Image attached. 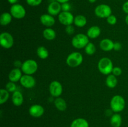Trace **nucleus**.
Instances as JSON below:
<instances>
[{
  "instance_id": "nucleus-19",
  "label": "nucleus",
  "mask_w": 128,
  "mask_h": 127,
  "mask_svg": "<svg viewBox=\"0 0 128 127\" xmlns=\"http://www.w3.org/2000/svg\"><path fill=\"white\" fill-rule=\"evenodd\" d=\"M42 36L48 41H53L56 37V32L51 27H47L42 31Z\"/></svg>"
},
{
  "instance_id": "nucleus-24",
  "label": "nucleus",
  "mask_w": 128,
  "mask_h": 127,
  "mask_svg": "<svg viewBox=\"0 0 128 127\" xmlns=\"http://www.w3.org/2000/svg\"><path fill=\"white\" fill-rule=\"evenodd\" d=\"M118 84V79L116 76L112 73L107 75L106 78V85L108 88H114L116 87Z\"/></svg>"
},
{
  "instance_id": "nucleus-28",
  "label": "nucleus",
  "mask_w": 128,
  "mask_h": 127,
  "mask_svg": "<svg viewBox=\"0 0 128 127\" xmlns=\"http://www.w3.org/2000/svg\"><path fill=\"white\" fill-rule=\"evenodd\" d=\"M96 51V46L92 42H90L84 47V52H86V54L89 55V56H92V55L94 54Z\"/></svg>"
},
{
  "instance_id": "nucleus-20",
  "label": "nucleus",
  "mask_w": 128,
  "mask_h": 127,
  "mask_svg": "<svg viewBox=\"0 0 128 127\" xmlns=\"http://www.w3.org/2000/svg\"><path fill=\"white\" fill-rule=\"evenodd\" d=\"M54 104L55 107L61 112H64L67 108V103L65 100L61 97H57L55 98L54 101Z\"/></svg>"
},
{
  "instance_id": "nucleus-39",
  "label": "nucleus",
  "mask_w": 128,
  "mask_h": 127,
  "mask_svg": "<svg viewBox=\"0 0 128 127\" xmlns=\"http://www.w3.org/2000/svg\"><path fill=\"white\" fill-rule=\"evenodd\" d=\"M55 1H58V2H59L60 3L62 4V3H65V2H69V1H70V0H55Z\"/></svg>"
},
{
  "instance_id": "nucleus-16",
  "label": "nucleus",
  "mask_w": 128,
  "mask_h": 127,
  "mask_svg": "<svg viewBox=\"0 0 128 127\" xmlns=\"http://www.w3.org/2000/svg\"><path fill=\"white\" fill-rule=\"evenodd\" d=\"M114 42L110 39L106 38L101 40L100 42V47L102 51L105 52H109L114 50Z\"/></svg>"
},
{
  "instance_id": "nucleus-5",
  "label": "nucleus",
  "mask_w": 128,
  "mask_h": 127,
  "mask_svg": "<svg viewBox=\"0 0 128 127\" xmlns=\"http://www.w3.org/2000/svg\"><path fill=\"white\" fill-rule=\"evenodd\" d=\"M66 64L72 68L80 66L83 62V56L80 52H72L68 56Z\"/></svg>"
},
{
  "instance_id": "nucleus-22",
  "label": "nucleus",
  "mask_w": 128,
  "mask_h": 127,
  "mask_svg": "<svg viewBox=\"0 0 128 127\" xmlns=\"http://www.w3.org/2000/svg\"><path fill=\"white\" fill-rule=\"evenodd\" d=\"M70 127H90L88 122L83 118H78L72 120Z\"/></svg>"
},
{
  "instance_id": "nucleus-30",
  "label": "nucleus",
  "mask_w": 128,
  "mask_h": 127,
  "mask_svg": "<svg viewBox=\"0 0 128 127\" xmlns=\"http://www.w3.org/2000/svg\"><path fill=\"white\" fill-rule=\"evenodd\" d=\"M106 21H107V22L109 24L113 26V25H115L117 23V17L114 15L111 14L106 18Z\"/></svg>"
},
{
  "instance_id": "nucleus-32",
  "label": "nucleus",
  "mask_w": 128,
  "mask_h": 127,
  "mask_svg": "<svg viewBox=\"0 0 128 127\" xmlns=\"http://www.w3.org/2000/svg\"><path fill=\"white\" fill-rule=\"evenodd\" d=\"M75 29L72 25H68V26H66L65 28V32L68 34V35H72L74 33Z\"/></svg>"
},
{
  "instance_id": "nucleus-2",
  "label": "nucleus",
  "mask_w": 128,
  "mask_h": 127,
  "mask_svg": "<svg viewBox=\"0 0 128 127\" xmlns=\"http://www.w3.org/2000/svg\"><path fill=\"white\" fill-rule=\"evenodd\" d=\"M126 106V101L120 95L113 96L110 101V107L114 113H120L124 110Z\"/></svg>"
},
{
  "instance_id": "nucleus-17",
  "label": "nucleus",
  "mask_w": 128,
  "mask_h": 127,
  "mask_svg": "<svg viewBox=\"0 0 128 127\" xmlns=\"http://www.w3.org/2000/svg\"><path fill=\"white\" fill-rule=\"evenodd\" d=\"M11 100L13 105L16 107H20L22 105L24 102V97L21 92L18 90L13 92L11 96Z\"/></svg>"
},
{
  "instance_id": "nucleus-37",
  "label": "nucleus",
  "mask_w": 128,
  "mask_h": 127,
  "mask_svg": "<svg viewBox=\"0 0 128 127\" xmlns=\"http://www.w3.org/2000/svg\"><path fill=\"white\" fill-rule=\"evenodd\" d=\"M22 62H21V61H19V60H16L14 62V65L15 68H21V66H22Z\"/></svg>"
},
{
  "instance_id": "nucleus-35",
  "label": "nucleus",
  "mask_w": 128,
  "mask_h": 127,
  "mask_svg": "<svg viewBox=\"0 0 128 127\" xmlns=\"http://www.w3.org/2000/svg\"><path fill=\"white\" fill-rule=\"evenodd\" d=\"M122 49V44L120 42H115L114 44V50L116 51H119Z\"/></svg>"
},
{
  "instance_id": "nucleus-36",
  "label": "nucleus",
  "mask_w": 128,
  "mask_h": 127,
  "mask_svg": "<svg viewBox=\"0 0 128 127\" xmlns=\"http://www.w3.org/2000/svg\"><path fill=\"white\" fill-rule=\"evenodd\" d=\"M122 9V11H123L125 13L128 14V1H126V2L123 4Z\"/></svg>"
},
{
  "instance_id": "nucleus-27",
  "label": "nucleus",
  "mask_w": 128,
  "mask_h": 127,
  "mask_svg": "<svg viewBox=\"0 0 128 127\" xmlns=\"http://www.w3.org/2000/svg\"><path fill=\"white\" fill-rule=\"evenodd\" d=\"M10 97V92L6 88H1L0 90V104L3 105L6 103Z\"/></svg>"
},
{
  "instance_id": "nucleus-34",
  "label": "nucleus",
  "mask_w": 128,
  "mask_h": 127,
  "mask_svg": "<svg viewBox=\"0 0 128 127\" xmlns=\"http://www.w3.org/2000/svg\"><path fill=\"white\" fill-rule=\"evenodd\" d=\"M71 4L68 2L61 4V9L62 11H70L71 9Z\"/></svg>"
},
{
  "instance_id": "nucleus-8",
  "label": "nucleus",
  "mask_w": 128,
  "mask_h": 127,
  "mask_svg": "<svg viewBox=\"0 0 128 127\" xmlns=\"http://www.w3.org/2000/svg\"><path fill=\"white\" fill-rule=\"evenodd\" d=\"M10 12L12 15V17L16 19H21L24 18L26 14V11L23 6L20 4H12L10 7Z\"/></svg>"
},
{
  "instance_id": "nucleus-41",
  "label": "nucleus",
  "mask_w": 128,
  "mask_h": 127,
  "mask_svg": "<svg viewBox=\"0 0 128 127\" xmlns=\"http://www.w3.org/2000/svg\"><path fill=\"white\" fill-rule=\"evenodd\" d=\"M96 1H97V0H88V1L90 3H94V2H96Z\"/></svg>"
},
{
  "instance_id": "nucleus-7",
  "label": "nucleus",
  "mask_w": 128,
  "mask_h": 127,
  "mask_svg": "<svg viewBox=\"0 0 128 127\" xmlns=\"http://www.w3.org/2000/svg\"><path fill=\"white\" fill-rule=\"evenodd\" d=\"M14 38L12 35L8 32H2L0 34V44L5 49H11L13 46Z\"/></svg>"
},
{
  "instance_id": "nucleus-1",
  "label": "nucleus",
  "mask_w": 128,
  "mask_h": 127,
  "mask_svg": "<svg viewBox=\"0 0 128 127\" xmlns=\"http://www.w3.org/2000/svg\"><path fill=\"white\" fill-rule=\"evenodd\" d=\"M114 68L113 63L109 57H104L100 59L98 64V68L102 74L108 75L112 73Z\"/></svg>"
},
{
  "instance_id": "nucleus-31",
  "label": "nucleus",
  "mask_w": 128,
  "mask_h": 127,
  "mask_svg": "<svg viewBox=\"0 0 128 127\" xmlns=\"http://www.w3.org/2000/svg\"><path fill=\"white\" fill-rule=\"evenodd\" d=\"M26 1L29 6L34 7V6H38L41 4L42 0H26Z\"/></svg>"
},
{
  "instance_id": "nucleus-9",
  "label": "nucleus",
  "mask_w": 128,
  "mask_h": 127,
  "mask_svg": "<svg viewBox=\"0 0 128 127\" xmlns=\"http://www.w3.org/2000/svg\"><path fill=\"white\" fill-rule=\"evenodd\" d=\"M62 85L59 81L54 80L50 83L49 86V92L52 97H60L62 95Z\"/></svg>"
},
{
  "instance_id": "nucleus-21",
  "label": "nucleus",
  "mask_w": 128,
  "mask_h": 127,
  "mask_svg": "<svg viewBox=\"0 0 128 127\" xmlns=\"http://www.w3.org/2000/svg\"><path fill=\"white\" fill-rule=\"evenodd\" d=\"M110 124L112 127H120L122 125V117L118 113H114L110 118Z\"/></svg>"
},
{
  "instance_id": "nucleus-40",
  "label": "nucleus",
  "mask_w": 128,
  "mask_h": 127,
  "mask_svg": "<svg viewBox=\"0 0 128 127\" xmlns=\"http://www.w3.org/2000/svg\"><path fill=\"white\" fill-rule=\"evenodd\" d=\"M125 22H126V24L128 26V14L126 15V17H125Z\"/></svg>"
},
{
  "instance_id": "nucleus-6",
  "label": "nucleus",
  "mask_w": 128,
  "mask_h": 127,
  "mask_svg": "<svg viewBox=\"0 0 128 127\" xmlns=\"http://www.w3.org/2000/svg\"><path fill=\"white\" fill-rule=\"evenodd\" d=\"M94 14L100 18H107L112 14V9L109 5L101 4L98 5L94 9Z\"/></svg>"
},
{
  "instance_id": "nucleus-4",
  "label": "nucleus",
  "mask_w": 128,
  "mask_h": 127,
  "mask_svg": "<svg viewBox=\"0 0 128 127\" xmlns=\"http://www.w3.org/2000/svg\"><path fill=\"white\" fill-rule=\"evenodd\" d=\"M38 64L35 60L27 59L22 64L21 69L24 74L31 75L34 74L38 70Z\"/></svg>"
},
{
  "instance_id": "nucleus-25",
  "label": "nucleus",
  "mask_w": 128,
  "mask_h": 127,
  "mask_svg": "<svg viewBox=\"0 0 128 127\" xmlns=\"http://www.w3.org/2000/svg\"><path fill=\"white\" fill-rule=\"evenodd\" d=\"M74 24L78 27H82L87 24V19L84 15L79 14L74 17Z\"/></svg>"
},
{
  "instance_id": "nucleus-38",
  "label": "nucleus",
  "mask_w": 128,
  "mask_h": 127,
  "mask_svg": "<svg viewBox=\"0 0 128 127\" xmlns=\"http://www.w3.org/2000/svg\"><path fill=\"white\" fill-rule=\"evenodd\" d=\"M7 1L9 3L12 5V4H14L17 3V2L18 0H7Z\"/></svg>"
},
{
  "instance_id": "nucleus-11",
  "label": "nucleus",
  "mask_w": 128,
  "mask_h": 127,
  "mask_svg": "<svg viewBox=\"0 0 128 127\" xmlns=\"http://www.w3.org/2000/svg\"><path fill=\"white\" fill-rule=\"evenodd\" d=\"M20 82L22 87L28 89L33 88L36 85V80L34 77L31 75H22Z\"/></svg>"
},
{
  "instance_id": "nucleus-13",
  "label": "nucleus",
  "mask_w": 128,
  "mask_h": 127,
  "mask_svg": "<svg viewBox=\"0 0 128 127\" xmlns=\"http://www.w3.org/2000/svg\"><path fill=\"white\" fill-rule=\"evenodd\" d=\"M48 13L53 16H58L60 12L62 11L61 9V4L56 1H52L49 4L47 8Z\"/></svg>"
},
{
  "instance_id": "nucleus-14",
  "label": "nucleus",
  "mask_w": 128,
  "mask_h": 127,
  "mask_svg": "<svg viewBox=\"0 0 128 127\" xmlns=\"http://www.w3.org/2000/svg\"><path fill=\"white\" fill-rule=\"evenodd\" d=\"M40 22L43 26H46V27H51L54 26L56 22L54 17L53 16L50 14H43L40 16Z\"/></svg>"
},
{
  "instance_id": "nucleus-12",
  "label": "nucleus",
  "mask_w": 128,
  "mask_h": 127,
  "mask_svg": "<svg viewBox=\"0 0 128 127\" xmlns=\"http://www.w3.org/2000/svg\"><path fill=\"white\" fill-rule=\"evenodd\" d=\"M29 113L34 118H40L44 113V108L41 105H32L29 108Z\"/></svg>"
},
{
  "instance_id": "nucleus-26",
  "label": "nucleus",
  "mask_w": 128,
  "mask_h": 127,
  "mask_svg": "<svg viewBox=\"0 0 128 127\" xmlns=\"http://www.w3.org/2000/svg\"><path fill=\"white\" fill-rule=\"evenodd\" d=\"M36 54H37L38 57L42 60L46 59L50 55L48 50L44 46H40L38 47L36 50Z\"/></svg>"
},
{
  "instance_id": "nucleus-29",
  "label": "nucleus",
  "mask_w": 128,
  "mask_h": 127,
  "mask_svg": "<svg viewBox=\"0 0 128 127\" xmlns=\"http://www.w3.org/2000/svg\"><path fill=\"white\" fill-rule=\"evenodd\" d=\"M5 88H6L10 93V92H11V93H13L15 91L17 90V86H16V83H15L14 82L9 81V82L6 83Z\"/></svg>"
},
{
  "instance_id": "nucleus-3",
  "label": "nucleus",
  "mask_w": 128,
  "mask_h": 127,
  "mask_svg": "<svg viewBox=\"0 0 128 127\" xmlns=\"http://www.w3.org/2000/svg\"><path fill=\"white\" fill-rule=\"evenodd\" d=\"M90 42V38L86 34L79 33L75 35L71 40L72 46L78 49H84L86 45Z\"/></svg>"
},
{
  "instance_id": "nucleus-10",
  "label": "nucleus",
  "mask_w": 128,
  "mask_h": 127,
  "mask_svg": "<svg viewBox=\"0 0 128 127\" xmlns=\"http://www.w3.org/2000/svg\"><path fill=\"white\" fill-rule=\"evenodd\" d=\"M58 17L59 22L65 26L72 25L74 23V16L70 11H61Z\"/></svg>"
},
{
  "instance_id": "nucleus-15",
  "label": "nucleus",
  "mask_w": 128,
  "mask_h": 127,
  "mask_svg": "<svg viewBox=\"0 0 128 127\" xmlns=\"http://www.w3.org/2000/svg\"><path fill=\"white\" fill-rule=\"evenodd\" d=\"M22 76V72L21 68H14L10 71L8 74L9 80L12 82H19Z\"/></svg>"
},
{
  "instance_id": "nucleus-23",
  "label": "nucleus",
  "mask_w": 128,
  "mask_h": 127,
  "mask_svg": "<svg viewBox=\"0 0 128 127\" xmlns=\"http://www.w3.org/2000/svg\"><path fill=\"white\" fill-rule=\"evenodd\" d=\"M12 19V16L10 12H4L0 16V24L1 26H6L10 24Z\"/></svg>"
},
{
  "instance_id": "nucleus-33",
  "label": "nucleus",
  "mask_w": 128,
  "mask_h": 127,
  "mask_svg": "<svg viewBox=\"0 0 128 127\" xmlns=\"http://www.w3.org/2000/svg\"><path fill=\"white\" fill-rule=\"evenodd\" d=\"M112 73L116 77L121 75L122 74V69L120 67H114L112 71Z\"/></svg>"
},
{
  "instance_id": "nucleus-18",
  "label": "nucleus",
  "mask_w": 128,
  "mask_h": 127,
  "mask_svg": "<svg viewBox=\"0 0 128 127\" xmlns=\"http://www.w3.org/2000/svg\"><path fill=\"white\" fill-rule=\"evenodd\" d=\"M101 32V28L98 26H92L88 29L86 35L90 39H96L100 36Z\"/></svg>"
}]
</instances>
